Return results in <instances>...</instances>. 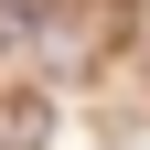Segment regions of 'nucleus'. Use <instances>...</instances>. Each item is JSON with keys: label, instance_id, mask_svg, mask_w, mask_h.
Wrapping results in <instances>:
<instances>
[]
</instances>
